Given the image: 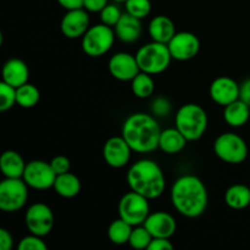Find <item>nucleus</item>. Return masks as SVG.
Returning a JSON list of instances; mask_svg holds the SVG:
<instances>
[{"label":"nucleus","instance_id":"obj_36","mask_svg":"<svg viewBox=\"0 0 250 250\" xmlns=\"http://www.w3.org/2000/svg\"><path fill=\"white\" fill-rule=\"evenodd\" d=\"M173 246L170 238H153L149 244L148 250H172Z\"/></svg>","mask_w":250,"mask_h":250},{"label":"nucleus","instance_id":"obj_21","mask_svg":"<svg viewBox=\"0 0 250 250\" xmlns=\"http://www.w3.org/2000/svg\"><path fill=\"white\" fill-rule=\"evenodd\" d=\"M224 119L229 126L234 128L244 126L250 119V106L239 98L225 106Z\"/></svg>","mask_w":250,"mask_h":250},{"label":"nucleus","instance_id":"obj_10","mask_svg":"<svg viewBox=\"0 0 250 250\" xmlns=\"http://www.w3.org/2000/svg\"><path fill=\"white\" fill-rule=\"evenodd\" d=\"M24 224L29 233L39 237L48 236L54 227V214L50 207L44 203H36L27 209Z\"/></svg>","mask_w":250,"mask_h":250},{"label":"nucleus","instance_id":"obj_40","mask_svg":"<svg viewBox=\"0 0 250 250\" xmlns=\"http://www.w3.org/2000/svg\"><path fill=\"white\" fill-rule=\"evenodd\" d=\"M239 98L250 106V78L244 81L241 84V95H239Z\"/></svg>","mask_w":250,"mask_h":250},{"label":"nucleus","instance_id":"obj_25","mask_svg":"<svg viewBox=\"0 0 250 250\" xmlns=\"http://www.w3.org/2000/svg\"><path fill=\"white\" fill-rule=\"evenodd\" d=\"M225 203L233 210H243L250 205V188L244 185H233L225 192Z\"/></svg>","mask_w":250,"mask_h":250},{"label":"nucleus","instance_id":"obj_32","mask_svg":"<svg viewBox=\"0 0 250 250\" xmlns=\"http://www.w3.org/2000/svg\"><path fill=\"white\" fill-rule=\"evenodd\" d=\"M121 16L122 12L116 4H107L106 6L100 11V20H102V23L107 24V26L112 27V28H114L115 24L119 22Z\"/></svg>","mask_w":250,"mask_h":250},{"label":"nucleus","instance_id":"obj_26","mask_svg":"<svg viewBox=\"0 0 250 250\" xmlns=\"http://www.w3.org/2000/svg\"><path fill=\"white\" fill-rule=\"evenodd\" d=\"M132 229H133L132 225L127 224L126 221L119 217V219L114 220L107 227V237L111 243L116 244V246H124L129 242Z\"/></svg>","mask_w":250,"mask_h":250},{"label":"nucleus","instance_id":"obj_23","mask_svg":"<svg viewBox=\"0 0 250 250\" xmlns=\"http://www.w3.org/2000/svg\"><path fill=\"white\" fill-rule=\"evenodd\" d=\"M187 142L186 137L176 127L164 129L161 131L160 138H159V149H161L166 154L175 155L186 148Z\"/></svg>","mask_w":250,"mask_h":250},{"label":"nucleus","instance_id":"obj_1","mask_svg":"<svg viewBox=\"0 0 250 250\" xmlns=\"http://www.w3.org/2000/svg\"><path fill=\"white\" fill-rule=\"evenodd\" d=\"M170 197L176 211L188 219L199 217L207 210V187L194 175H185L177 178L171 188Z\"/></svg>","mask_w":250,"mask_h":250},{"label":"nucleus","instance_id":"obj_4","mask_svg":"<svg viewBox=\"0 0 250 250\" xmlns=\"http://www.w3.org/2000/svg\"><path fill=\"white\" fill-rule=\"evenodd\" d=\"M175 125L188 142L198 141L207 132V111L194 103L182 105L176 114Z\"/></svg>","mask_w":250,"mask_h":250},{"label":"nucleus","instance_id":"obj_13","mask_svg":"<svg viewBox=\"0 0 250 250\" xmlns=\"http://www.w3.org/2000/svg\"><path fill=\"white\" fill-rule=\"evenodd\" d=\"M89 22V15L84 7L67 10L61 20V33L68 39L82 38L90 27Z\"/></svg>","mask_w":250,"mask_h":250},{"label":"nucleus","instance_id":"obj_31","mask_svg":"<svg viewBox=\"0 0 250 250\" xmlns=\"http://www.w3.org/2000/svg\"><path fill=\"white\" fill-rule=\"evenodd\" d=\"M15 104H17L16 88L1 81L0 82V111H7Z\"/></svg>","mask_w":250,"mask_h":250},{"label":"nucleus","instance_id":"obj_17","mask_svg":"<svg viewBox=\"0 0 250 250\" xmlns=\"http://www.w3.org/2000/svg\"><path fill=\"white\" fill-rule=\"evenodd\" d=\"M143 226L153 236V238H171L176 233L177 224L172 215L165 211L149 214Z\"/></svg>","mask_w":250,"mask_h":250},{"label":"nucleus","instance_id":"obj_33","mask_svg":"<svg viewBox=\"0 0 250 250\" xmlns=\"http://www.w3.org/2000/svg\"><path fill=\"white\" fill-rule=\"evenodd\" d=\"M43 237L36 236V234H29V236L23 237L20 241L17 249L19 250H46L48 246L43 241Z\"/></svg>","mask_w":250,"mask_h":250},{"label":"nucleus","instance_id":"obj_18","mask_svg":"<svg viewBox=\"0 0 250 250\" xmlns=\"http://www.w3.org/2000/svg\"><path fill=\"white\" fill-rule=\"evenodd\" d=\"M115 34L122 43L131 44L139 39L142 34V22L137 17L132 16L128 12L122 14L121 19L119 20L114 27Z\"/></svg>","mask_w":250,"mask_h":250},{"label":"nucleus","instance_id":"obj_11","mask_svg":"<svg viewBox=\"0 0 250 250\" xmlns=\"http://www.w3.org/2000/svg\"><path fill=\"white\" fill-rule=\"evenodd\" d=\"M56 173L54 172L50 163L43 160L29 161L26 165L22 178L29 188L37 190H46L54 187Z\"/></svg>","mask_w":250,"mask_h":250},{"label":"nucleus","instance_id":"obj_39","mask_svg":"<svg viewBox=\"0 0 250 250\" xmlns=\"http://www.w3.org/2000/svg\"><path fill=\"white\" fill-rule=\"evenodd\" d=\"M56 1L65 10H72L83 7V1L84 0H56Z\"/></svg>","mask_w":250,"mask_h":250},{"label":"nucleus","instance_id":"obj_2","mask_svg":"<svg viewBox=\"0 0 250 250\" xmlns=\"http://www.w3.org/2000/svg\"><path fill=\"white\" fill-rule=\"evenodd\" d=\"M161 128L158 121L146 112H136L125 120L122 134L131 149L139 154H148L159 148Z\"/></svg>","mask_w":250,"mask_h":250},{"label":"nucleus","instance_id":"obj_27","mask_svg":"<svg viewBox=\"0 0 250 250\" xmlns=\"http://www.w3.org/2000/svg\"><path fill=\"white\" fill-rule=\"evenodd\" d=\"M132 93L139 99H146L153 95L155 90V83H154L151 75L146 72H139L133 80L131 81Z\"/></svg>","mask_w":250,"mask_h":250},{"label":"nucleus","instance_id":"obj_7","mask_svg":"<svg viewBox=\"0 0 250 250\" xmlns=\"http://www.w3.org/2000/svg\"><path fill=\"white\" fill-rule=\"evenodd\" d=\"M115 31L107 24L99 23L90 26L82 37V50L90 58H100L112 48L115 42Z\"/></svg>","mask_w":250,"mask_h":250},{"label":"nucleus","instance_id":"obj_14","mask_svg":"<svg viewBox=\"0 0 250 250\" xmlns=\"http://www.w3.org/2000/svg\"><path fill=\"white\" fill-rule=\"evenodd\" d=\"M131 146L124 137H111L103 146V156L110 167L121 168L128 164L132 154Z\"/></svg>","mask_w":250,"mask_h":250},{"label":"nucleus","instance_id":"obj_28","mask_svg":"<svg viewBox=\"0 0 250 250\" xmlns=\"http://www.w3.org/2000/svg\"><path fill=\"white\" fill-rule=\"evenodd\" d=\"M41 100V92L38 88L31 83H24L21 87L16 88V102L17 105L24 109H31L36 106Z\"/></svg>","mask_w":250,"mask_h":250},{"label":"nucleus","instance_id":"obj_37","mask_svg":"<svg viewBox=\"0 0 250 250\" xmlns=\"http://www.w3.org/2000/svg\"><path fill=\"white\" fill-rule=\"evenodd\" d=\"M107 4V0H84L83 7L88 12H100Z\"/></svg>","mask_w":250,"mask_h":250},{"label":"nucleus","instance_id":"obj_38","mask_svg":"<svg viewBox=\"0 0 250 250\" xmlns=\"http://www.w3.org/2000/svg\"><path fill=\"white\" fill-rule=\"evenodd\" d=\"M14 247V238L6 229H0V248L1 250H11Z\"/></svg>","mask_w":250,"mask_h":250},{"label":"nucleus","instance_id":"obj_24","mask_svg":"<svg viewBox=\"0 0 250 250\" xmlns=\"http://www.w3.org/2000/svg\"><path fill=\"white\" fill-rule=\"evenodd\" d=\"M53 188L58 195L66 199H71L80 194L81 181L77 176L68 171L62 175L56 176Z\"/></svg>","mask_w":250,"mask_h":250},{"label":"nucleus","instance_id":"obj_30","mask_svg":"<svg viewBox=\"0 0 250 250\" xmlns=\"http://www.w3.org/2000/svg\"><path fill=\"white\" fill-rule=\"evenodd\" d=\"M126 12L139 20H143L150 14L151 2L150 0H126L125 1Z\"/></svg>","mask_w":250,"mask_h":250},{"label":"nucleus","instance_id":"obj_19","mask_svg":"<svg viewBox=\"0 0 250 250\" xmlns=\"http://www.w3.org/2000/svg\"><path fill=\"white\" fill-rule=\"evenodd\" d=\"M29 68L26 62L20 59H10L2 67V81L15 88L28 82Z\"/></svg>","mask_w":250,"mask_h":250},{"label":"nucleus","instance_id":"obj_8","mask_svg":"<svg viewBox=\"0 0 250 250\" xmlns=\"http://www.w3.org/2000/svg\"><path fill=\"white\" fill-rule=\"evenodd\" d=\"M28 199V186L23 178H6L0 183V209L4 212H16Z\"/></svg>","mask_w":250,"mask_h":250},{"label":"nucleus","instance_id":"obj_29","mask_svg":"<svg viewBox=\"0 0 250 250\" xmlns=\"http://www.w3.org/2000/svg\"><path fill=\"white\" fill-rule=\"evenodd\" d=\"M151 239H153V236L149 233L148 229L139 225V226H134V229H132L128 244L134 249H148Z\"/></svg>","mask_w":250,"mask_h":250},{"label":"nucleus","instance_id":"obj_6","mask_svg":"<svg viewBox=\"0 0 250 250\" xmlns=\"http://www.w3.org/2000/svg\"><path fill=\"white\" fill-rule=\"evenodd\" d=\"M214 153L217 158L229 165H238L248 158V146L237 133L226 132L215 139Z\"/></svg>","mask_w":250,"mask_h":250},{"label":"nucleus","instance_id":"obj_41","mask_svg":"<svg viewBox=\"0 0 250 250\" xmlns=\"http://www.w3.org/2000/svg\"><path fill=\"white\" fill-rule=\"evenodd\" d=\"M114 1L115 2H125V1H126V0H114Z\"/></svg>","mask_w":250,"mask_h":250},{"label":"nucleus","instance_id":"obj_34","mask_svg":"<svg viewBox=\"0 0 250 250\" xmlns=\"http://www.w3.org/2000/svg\"><path fill=\"white\" fill-rule=\"evenodd\" d=\"M171 109H172V105H171L170 100L164 97L156 98L151 104V112L156 117L167 116L171 112Z\"/></svg>","mask_w":250,"mask_h":250},{"label":"nucleus","instance_id":"obj_5","mask_svg":"<svg viewBox=\"0 0 250 250\" xmlns=\"http://www.w3.org/2000/svg\"><path fill=\"white\" fill-rule=\"evenodd\" d=\"M136 59L142 72L159 75L167 70L172 56L168 50L167 44L153 41L138 49Z\"/></svg>","mask_w":250,"mask_h":250},{"label":"nucleus","instance_id":"obj_9","mask_svg":"<svg viewBox=\"0 0 250 250\" xmlns=\"http://www.w3.org/2000/svg\"><path fill=\"white\" fill-rule=\"evenodd\" d=\"M149 199L139 193H126L119 202V217L132 226L143 225L150 214Z\"/></svg>","mask_w":250,"mask_h":250},{"label":"nucleus","instance_id":"obj_22","mask_svg":"<svg viewBox=\"0 0 250 250\" xmlns=\"http://www.w3.org/2000/svg\"><path fill=\"white\" fill-rule=\"evenodd\" d=\"M27 164L15 150H6L0 158V170L6 178H22Z\"/></svg>","mask_w":250,"mask_h":250},{"label":"nucleus","instance_id":"obj_15","mask_svg":"<svg viewBox=\"0 0 250 250\" xmlns=\"http://www.w3.org/2000/svg\"><path fill=\"white\" fill-rule=\"evenodd\" d=\"M107 68L112 77L116 78L117 81H122V82L132 81L141 72L136 55L125 53V51L114 54L110 58Z\"/></svg>","mask_w":250,"mask_h":250},{"label":"nucleus","instance_id":"obj_3","mask_svg":"<svg viewBox=\"0 0 250 250\" xmlns=\"http://www.w3.org/2000/svg\"><path fill=\"white\" fill-rule=\"evenodd\" d=\"M127 185L131 190L151 200L163 195L166 180L163 170L155 161L143 159L129 167L127 172Z\"/></svg>","mask_w":250,"mask_h":250},{"label":"nucleus","instance_id":"obj_12","mask_svg":"<svg viewBox=\"0 0 250 250\" xmlns=\"http://www.w3.org/2000/svg\"><path fill=\"white\" fill-rule=\"evenodd\" d=\"M173 60L188 61L194 59L200 50L199 38L192 32H176L167 43Z\"/></svg>","mask_w":250,"mask_h":250},{"label":"nucleus","instance_id":"obj_20","mask_svg":"<svg viewBox=\"0 0 250 250\" xmlns=\"http://www.w3.org/2000/svg\"><path fill=\"white\" fill-rule=\"evenodd\" d=\"M148 32L151 41L167 44L176 34V27L170 17L158 15L149 22Z\"/></svg>","mask_w":250,"mask_h":250},{"label":"nucleus","instance_id":"obj_35","mask_svg":"<svg viewBox=\"0 0 250 250\" xmlns=\"http://www.w3.org/2000/svg\"><path fill=\"white\" fill-rule=\"evenodd\" d=\"M50 165L56 175H62V173H66L70 171L71 161L67 156L58 155L55 158H53V160L50 161Z\"/></svg>","mask_w":250,"mask_h":250},{"label":"nucleus","instance_id":"obj_16","mask_svg":"<svg viewBox=\"0 0 250 250\" xmlns=\"http://www.w3.org/2000/svg\"><path fill=\"white\" fill-rule=\"evenodd\" d=\"M209 94L212 102L225 107L226 105L233 103L234 100L239 99L241 85L233 78L222 76L212 81L209 88Z\"/></svg>","mask_w":250,"mask_h":250}]
</instances>
